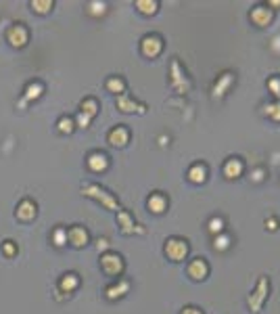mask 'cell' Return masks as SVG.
I'll use <instances>...</instances> for the list:
<instances>
[{"label":"cell","mask_w":280,"mask_h":314,"mask_svg":"<svg viewBox=\"0 0 280 314\" xmlns=\"http://www.w3.org/2000/svg\"><path fill=\"white\" fill-rule=\"evenodd\" d=\"M11 243H13V241H6V245H4V251H6L8 256H13V251H15V247L11 245Z\"/></svg>","instance_id":"obj_21"},{"label":"cell","mask_w":280,"mask_h":314,"mask_svg":"<svg viewBox=\"0 0 280 314\" xmlns=\"http://www.w3.org/2000/svg\"><path fill=\"white\" fill-rule=\"evenodd\" d=\"M8 40H11V44L15 46H23L25 42H28V30L23 28V25H15V28L8 32Z\"/></svg>","instance_id":"obj_2"},{"label":"cell","mask_w":280,"mask_h":314,"mask_svg":"<svg viewBox=\"0 0 280 314\" xmlns=\"http://www.w3.org/2000/svg\"><path fill=\"white\" fill-rule=\"evenodd\" d=\"M222 229H224L222 218H213V220L209 222V231H211V233H222Z\"/></svg>","instance_id":"obj_17"},{"label":"cell","mask_w":280,"mask_h":314,"mask_svg":"<svg viewBox=\"0 0 280 314\" xmlns=\"http://www.w3.org/2000/svg\"><path fill=\"white\" fill-rule=\"evenodd\" d=\"M75 285H77V276H75V275H65V278H63V281H61V289L71 291Z\"/></svg>","instance_id":"obj_13"},{"label":"cell","mask_w":280,"mask_h":314,"mask_svg":"<svg viewBox=\"0 0 280 314\" xmlns=\"http://www.w3.org/2000/svg\"><path fill=\"white\" fill-rule=\"evenodd\" d=\"M109 88L121 92V90H124V82H121V80H111V82H109Z\"/></svg>","instance_id":"obj_20"},{"label":"cell","mask_w":280,"mask_h":314,"mask_svg":"<svg viewBox=\"0 0 280 314\" xmlns=\"http://www.w3.org/2000/svg\"><path fill=\"white\" fill-rule=\"evenodd\" d=\"M17 216H19L21 220H30V218L36 216V205H34L32 201H23L19 205V209H17Z\"/></svg>","instance_id":"obj_7"},{"label":"cell","mask_w":280,"mask_h":314,"mask_svg":"<svg viewBox=\"0 0 280 314\" xmlns=\"http://www.w3.org/2000/svg\"><path fill=\"white\" fill-rule=\"evenodd\" d=\"M241 172H243V163L239 159H230L228 163H226V176L228 178H236Z\"/></svg>","instance_id":"obj_8"},{"label":"cell","mask_w":280,"mask_h":314,"mask_svg":"<svg viewBox=\"0 0 280 314\" xmlns=\"http://www.w3.org/2000/svg\"><path fill=\"white\" fill-rule=\"evenodd\" d=\"M205 165H195L190 172H188V176H190V180L192 182H203L205 180Z\"/></svg>","instance_id":"obj_12"},{"label":"cell","mask_w":280,"mask_h":314,"mask_svg":"<svg viewBox=\"0 0 280 314\" xmlns=\"http://www.w3.org/2000/svg\"><path fill=\"white\" fill-rule=\"evenodd\" d=\"M109 141H111V145H126V141H128V132H126L124 128L113 130V132L109 134Z\"/></svg>","instance_id":"obj_10"},{"label":"cell","mask_w":280,"mask_h":314,"mask_svg":"<svg viewBox=\"0 0 280 314\" xmlns=\"http://www.w3.org/2000/svg\"><path fill=\"white\" fill-rule=\"evenodd\" d=\"M186 243L184 241H180V239H170L168 241V247H165V251L170 254V258L174 260H180V258H184L186 256Z\"/></svg>","instance_id":"obj_1"},{"label":"cell","mask_w":280,"mask_h":314,"mask_svg":"<svg viewBox=\"0 0 280 314\" xmlns=\"http://www.w3.org/2000/svg\"><path fill=\"white\" fill-rule=\"evenodd\" d=\"M136 6H142V8H140L142 13H155L157 2H136Z\"/></svg>","instance_id":"obj_18"},{"label":"cell","mask_w":280,"mask_h":314,"mask_svg":"<svg viewBox=\"0 0 280 314\" xmlns=\"http://www.w3.org/2000/svg\"><path fill=\"white\" fill-rule=\"evenodd\" d=\"M142 50H144V55L155 57L157 52L161 50V40L157 38V36H146V38L142 40Z\"/></svg>","instance_id":"obj_4"},{"label":"cell","mask_w":280,"mask_h":314,"mask_svg":"<svg viewBox=\"0 0 280 314\" xmlns=\"http://www.w3.org/2000/svg\"><path fill=\"white\" fill-rule=\"evenodd\" d=\"M103 266L107 270L109 275H117L121 270V258L119 256H113V254H107L103 256Z\"/></svg>","instance_id":"obj_3"},{"label":"cell","mask_w":280,"mask_h":314,"mask_svg":"<svg viewBox=\"0 0 280 314\" xmlns=\"http://www.w3.org/2000/svg\"><path fill=\"white\" fill-rule=\"evenodd\" d=\"M148 207H151L155 214H161L163 209H165V201H163V197H161V195L151 197V199H148Z\"/></svg>","instance_id":"obj_11"},{"label":"cell","mask_w":280,"mask_h":314,"mask_svg":"<svg viewBox=\"0 0 280 314\" xmlns=\"http://www.w3.org/2000/svg\"><path fill=\"white\" fill-rule=\"evenodd\" d=\"M69 235H71V243H73V245H77V247L86 245V241H88V235H86L84 229H73Z\"/></svg>","instance_id":"obj_9"},{"label":"cell","mask_w":280,"mask_h":314,"mask_svg":"<svg viewBox=\"0 0 280 314\" xmlns=\"http://www.w3.org/2000/svg\"><path fill=\"white\" fill-rule=\"evenodd\" d=\"M228 243H230V239L228 237H220V239H215V249L220 247V249H226L228 247Z\"/></svg>","instance_id":"obj_19"},{"label":"cell","mask_w":280,"mask_h":314,"mask_svg":"<svg viewBox=\"0 0 280 314\" xmlns=\"http://www.w3.org/2000/svg\"><path fill=\"white\" fill-rule=\"evenodd\" d=\"M182 314H201L197 308H184V312H182Z\"/></svg>","instance_id":"obj_22"},{"label":"cell","mask_w":280,"mask_h":314,"mask_svg":"<svg viewBox=\"0 0 280 314\" xmlns=\"http://www.w3.org/2000/svg\"><path fill=\"white\" fill-rule=\"evenodd\" d=\"M40 90H42L40 84H30L28 86V92H25V99H38L40 97Z\"/></svg>","instance_id":"obj_14"},{"label":"cell","mask_w":280,"mask_h":314,"mask_svg":"<svg viewBox=\"0 0 280 314\" xmlns=\"http://www.w3.org/2000/svg\"><path fill=\"white\" fill-rule=\"evenodd\" d=\"M207 275V264L201 258H197L195 262L190 264V276L192 278H203Z\"/></svg>","instance_id":"obj_6"},{"label":"cell","mask_w":280,"mask_h":314,"mask_svg":"<svg viewBox=\"0 0 280 314\" xmlns=\"http://www.w3.org/2000/svg\"><path fill=\"white\" fill-rule=\"evenodd\" d=\"M59 130H61V132H71V130H73V121L69 119V118H63V119L59 121Z\"/></svg>","instance_id":"obj_15"},{"label":"cell","mask_w":280,"mask_h":314,"mask_svg":"<svg viewBox=\"0 0 280 314\" xmlns=\"http://www.w3.org/2000/svg\"><path fill=\"white\" fill-rule=\"evenodd\" d=\"M65 243H67V233L63 231V229H59L57 233H55V245H65Z\"/></svg>","instance_id":"obj_16"},{"label":"cell","mask_w":280,"mask_h":314,"mask_svg":"<svg viewBox=\"0 0 280 314\" xmlns=\"http://www.w3.org/2000/svg\"><path fill=\"white\" fill-rule=\"evenodd\" d=\"M88 165L94 170V172H101L107 168V155H103V153H92L88 157Z\"/></svg>","instance_id":"obj_5"}]
</instances>
